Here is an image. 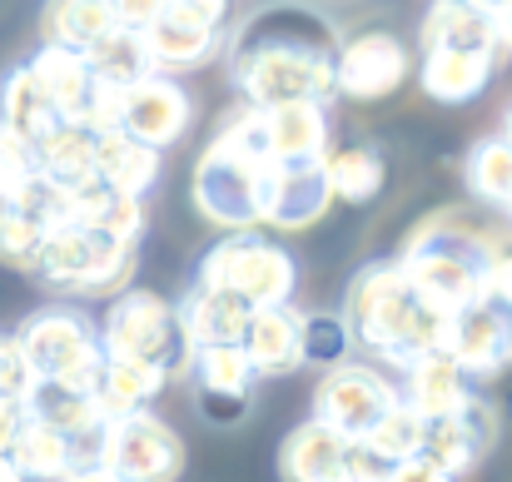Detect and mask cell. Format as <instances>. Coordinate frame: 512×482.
Returning <instances> with one entry per match:
<instances>
[{
  "mask_svg": "<svg viewBox=\"0 0 512 482\" xmlns=\"http://www.w3.org/2000/svg\"><path fill=\"white\" fill-rule=\"evenodd\" d=\"M339 35L299 5L259 10L229 45V80L254 110L329 105L339 95Z\"/></svg>",
  "mask_w": 512,
  "mask_h": 482,
  "instance_id": "cell-1",
  "label": "cell"
},
{
  "mask_svg": "<svg viewBox=\"0 0 512 482\" xmlns=\"http://www.w3.org/2000/svg\"><path fill=\"white\" fill-rule=\"evenodd\" d=\"M512 249V229L503 214H483V209H438L428 214L403 254L393 259L403 269V279L413 284V294L438 309L443 319H453L458 309H468L473 299H483L488 289V269L498 254Z\"/></svg>",
  "mask_w": 512,
  "mask_h": 482,
  "instance_id": "cell-2",
  "label": "cell"
},
{
  "mask_svg": "<svg viewBox=\"0 0 512 482\" xmlns=\"http://www.w3.org/2000/svg\"><path fill=\"white\" fill-rule=\"evenodd\" d=\"M343 323L353 348H363L368 358L398 373H408L428 353H443V333H448V319L413 294L398 264H368L353 274L343 299Z\"/></svg>",
  "mask_w": 512,
  "mask_h": 482,
  "instance_id": "cell-3",
  "label": "cell"
},
{
  "mask_svg": "<svg viewBox=\"0 0 512 482\" xmlns=\"http://www.w3.org/2000/svg\"><path fill=\"white\" fill-rule=\"evenodd\" d=\"M269 169H274V155H269L264 110L244 105L239 115L224 120V130L209 140V150L194 164V209L229 234H249L254 224H264Z\"/></svg>",
  "mask_w": 512,
  "mask_h": 482,
  "instance_id": "cell-4",
  "label": "cell"
},
{
  "mask_svg": "<svg viewBox=\"0 0 512 482\" xmlns=\"http://www.w3.org/2000/svg\"><path fill=\"white\" fill-rule=\"evenodd\" d=\"M10 338L35 383H65L95 398V383L105 373V348H100V323H90V314L70 304H50L35 309Z\"/></svg>",
  "mask_w": 512,
  "mask_h": 482,
  "instance_id": "cell-5",
  "label": "cell"
},
{
  "mask_svg": "<svg viewBox=\"0 0 512 482\" xmlns=\"http://www.w3.org/2000/svg\"><path fill=\"white\" fill-rule=\"evenodd\" d=\"M100 348L110 363H145V368H160L165 378L184 373L194 358L179 309L150 289H125L110 304V314L100 323Z\"/></svg>",
  "mask_w": 512,
  "mask_h": 482,
  "instance_id": "cell-6",
  "label": "cell"
},
{
  "mask_svg": "<svg viewBox=\"0 0 512 482\" xmlns=\"http://www.w3.org/2000/svg\"><path fill=\"white\" fill-rule=\"evenodd\" d=\"M194 284L234 294L259 314V309H279V304L294 299L299 264H294L289 249H279V244H269L249 229V234H229L214 249H204V259L194 269Z\"/></svg>",
  "mask_w": 512,
  "mask_h": 482,
  "instance_id": "cell-7",
  "label": "cell"
},
{
  "mask_svg": "<svg viewBox=\"0 0 512 482\" xmlns=\"http://www.w3.org/2000/svg\"><path fill=\"white\" fill-rule=\"evenodd\" d=\"M135 269V244H120L100 229H60L45 239L35 279L60 294H125Z\"/></svg>",
  "mask_w": 512,
  "mask_h": 482,
  "instance_id": "cell-8",
  "label": "cell"
},
{
  "mask_svg": "<svg viewBox=\"0 0 512 482\" xmlns=\"http://www.w3.org/2000/svg\"><path fill=\"white\" fill-rule=\"evenodd\" d=\"M393 403H398V388L378 368H368V363H339L314 388V423H324L329 433H339L343 443H363Z\"/></svg>",
  "mask_w": 512,
  "mask_h": 482,
  "instance_id": "cell-9",
  "label": "cell"
},
{
  "mask_svg": "<svg viewBox=\"0 0 512 482\" xmlns=\"http://www.w3.org/2000/svg\"><path fill=\"white\" fill-rule=\"evenodd\" d=\"M443 353L468 373V378H498L512 363V304L488 294L458 309L443 333Z\"/></svg>",
  "mask_w": 512,
  "mask_h": 482,
  "instance_id": "cell-10",
  "label": "cell"
},
{
  "mask_svg": "<svg viewBox=\"0 0 512 482\" xmlns=\"http://www.w3.org/2000/svg\"><path fill=\"white\" fill-rule=\"evenodd\" d=\"M184 468V443L165 418L135 413L110 423V458L105 473L120 482H174Z\"/></svg>",
  "mask_w": 512,
  "mask_h": 482,
  "instance_id": "cell-11",
  "label": "cell"
},
{
  "mask_svg": "<svg viewBox=\"0 0 512 482\" xmlns=\"http://www.w3.org/2000/svg\"><path fill=\"white\" fill-rule=\"evenodd\" d=\"M408 80V50L388 30H363L339 45V95L348 100H383Z\"/></svg>",
  "mask_w": 512,
  "mask_h": 482,
  "instance_id": "cell-12",
  "label": "cell"
},
{
  "mask_svg": "<svg viewBox=\"0 0 512 482\" xmlns=\"http://www.w3.org/2000/svg\"><path fill=\"white\" fill-rule=\"evenodd\" d=\"M493 443H498V408H493V403H483V398H473L463 413L428 423L423 458L458 482L463 473H473V468L483 463V453H488Z\"/></svg>",
  "mask_w": 512,
  "mask_h": 482,
  "instance_id": "cell-13",
  "label": "cell"
},
{
  "mask_svg": "<svg viewBox=\"0 0 512 482\" xmlns=\"http://www.w3.org/2000/svg\"><path fill=\"white\" fill-rule=\"evenodd\" d=\"M189 95L174 85L170 75H150L140 80L135 90H125V105H120V130L150 150H170L174 140L184 135L189 125Z\"/></svg>",
  "mask_w": 512,
  "mask_h": 482,
  "instance_id": "cell-14",
  "label": "cell"
},
{
  "mask_svg": "<svg viewBox=\"0 0 512 482\" xmlns=\"http://www.w3.org/2000/svg\"><path fill=\"white\" fill-rule=\"evenodd\" d=\"M334 204L324 160L314 164H274L264 179V224L274 229H309Z\"/></svg>",
  "mask_w": 512,
  "mask_h": 482,
  "instance_id": "cell-15",
  "label": "cell"
},
{
  "mask_svg": "<svg viewBox=\"0 0 512 482\" xmlns=\"http://www.w3.org/2000/svg\"><path fill=\"white\" fill-rule=\"evenodd\" d=\"M398 398L423 418V423H438V418H453V413H463L478 393H473V378L448 358V353H428V358H418L408 373H403V388H398Z\"/></svg>",
  "mask_w": 512,
  "mask_h": 482,
  "instance_id": "cell-16",
  "label": "cell"
},
{
  "mask_svg": "<svg viewBox=\"0 0 512 482\" xmlns=\"http://www.w3.org/2000/svg\"><path fill=\"white\" fill-rule=\"evenodd\" d=\"M30 75L35 85L50 95V105L60 110L65 125H85V110L100 90L90 60L80 50H65V45H40V55H30Z\"/></svg>",
  "mask_w": 512,
  "mask_h": 482,
  "instance_id": "cell-17",
  "label": "cell"
},
{
  "mask_svg": "<svg viewBox=\"0 0 512 482\" xmlns=\"http://www.w3.org/2000/svg\"><path fill=\"white\" fill-rule=\"evenodd\" d=\"M244 353L254 363L259 378H289L304 368V314L294 304L279 309H259L249 333H244Z\"/></svg>",
  "mask_w": 512,
  "mask_h": 482,
  "instance_id": "cell-18",
  "label": "cell"
},
{
  "mask_svg": "<svg viewBox=\"0 0 512 482\" xmlns=\"http://www.w3.org/2000/svg\"><path fill=\"white\" fill-rule=\"evenodd\" d=\"M179 323H184V338L189 348H244V333L254 323V309L234 294H219V289H199L179 304Z\"/></svg>",
  "mask_w": 512,
  "mask_h": 482,
  "instance_id": "cell-19",
  "label": "cell"
},
{
  "mask_svg": "<svg viewBox=\"0 0 512 482\" xmlns=\"http://www.w3.org/2000/svg\"><path fill=\"white\" fill-rule=\"evenodd\" d=\"M423 50H473V55H498V15L468 5V0H433L423 20Z\"/></svg>",
  "mask_w": 512,
  "mask_h": 482,
  "instance_id": "cell-20",
  "label": "cell"
},
{
  "mask_svg": "<svg viewBox=\"0 0 512 482\" xmlns=\"http://www.w3.org/2000/svg\"><path fill=\"white\" fill-rule=\"evenodd\" d=\"M274 164H314L329 155V105H279L264 110Z\"/></svg>",
  "mask_w": 512,
  "mask_h": 482,
  "instance_id": "cell-21",
  "label": "cell"
},
{
  "mask_svg": "<svg viewBox=\"0 0 512 482\" xmlns=\"http://www.w3.org/2000/svg\"><path fill=\"white\" fill-rule=\"evenodd\" d=\"M0 125L5 130H15L25 145H45L65 120H60V110L50 105V95L35 85V75H30V65H15L5 80H0Z\"/></svg>",
  "mask_w": 512,
  "mask_h": 482,
  "instance_id": "cell-22",
  "label": "cell"
},
{
  "mask_svg": "<svg viewBox=\"0 0 512 482\" xmlns=\"http://www.w3.org/2000/svg\"><path fill=\"white\" fill-rule=\"evenodd\" d=\"M498 70V55H473V50H423V90L443 105H468L488 90Z\"/></svg>",
  "mask_w": 512,
  "mask_h": 482,
  "instance_id": "cell-23",
  "label": "cell"
},
{
  "mask_svg": "<svg viewBox=\"0 0 512 482\" xmlns=\"http://www.w3.org/2000/svg\"><path fill=\"white\" fill-rule=\"evenodd\" d=\"M95 174H100V184H110L115 194L140 199V194L155 184V174H160V150L130 140L125 130L95 135Z\"/></svg>",
  "mask_w": 512,
  "mask_h": 482,
  "instance_id": "cell-24",
  "label": "cell"
},
{
  "mask_svg": "<svg viewBox=\"0 0 512 482\" xmlns=\"http://www.w3.org/2000/svg\"><path fill=\"white\" fill-rule=\"evenodd\" d=\"M343 458H348V443H343L339 433H329L324 423L309 418V423H299L284 438L279 473H284V482H329L343 468Z\"/></svg>",
  "mask_w": 512,
  "mask_h": 482,
  "instance_id": "cell-25",
  "label": "cell"
},
{
  "mask_svg": "<svg viewBox=\"0 0 512 482\" xmlns=\"http://www.w3.org/2000/svg\"><path fill=\"white\" fill-rule=\"evenodd\" d=\"M170 378L160 368H145V363H110L105 358V373L95 383V408L105 423H120V418H135V413H150V398H160Z\"/></svg>",
  "mask_w": 512,
  "mask_h": 482,
  "instance_id": "cell-26",
  "label": "cell"
},
{
  "mask_svg": "<svg viewBox=\"0 0 512 482\" xmlns=\"http://www.w3.org/2000/svg\"><path fill=\"white\" fill-rule=\"evenodd\" d=\"M35 160H40V174L55 184V189H65V194H80V189H90L100 174H95V135L85 130V125H60L40 150H35Z\"/></svg>",
  "mask_w": 512,
  "mask_h": 482,
  "instance_id": "cell-27",
  "label": "cell"
},
{
  "mask_svg": "<svg viewBox=\"0 0 512 482\" xmlns=\"http://www.w3.org/2000/svg\"><path fill=\"white\" fill-rule=\"evenodd\" d=\"M85 60H90L95 80H100V85H110V90H135L140 80L160 75V70H155V60H150L145 35H140V30H120V25H115L100 45H90V50H85Z\"/></svg>",
  "mask_w": 512,
  "mask_h": 482,
  "instance_id": "cell-28",
  "label": "cell"
},
{
  "mask_svg": "<svg viewBox=\"0 0 512 482\" xmlns=\"http://www.w3.org/2000/svg\"><path fill=\"white\" fill-rule=\"evenodd\" d=\"M20 408H25L30 423H45V428H55L65 438H80V433H90V428L105 423L100 408H95V398L90 393H75L65 383H30V393H25Z\"/></svg>",
  "mask_w": 512,
  "mask_h": 482,
  "instance_id": "cell-29",
  "label": "cell"
},
{
  "mask_svg": "<svg viewBox=\"0 0 512 482\" xmlns=\"http://www.w3.org/2000/svg\"><path fill=\"white\" fill-rule=\"evenodd\" d=\"M145 45H150L155 70H194L224 50V30H199V25H179L170 15H160L145 30Z\"/></svg>",
  "mask_w": 512,
  "mask_h": 482,
  "instance_id": "cell-30",
  "label": "cell"
},
{
  "mask_svg": "<svg viewBox=\"0 0 512 482\" xmlns=\"http://www.w3.org/2000/svg\"><path fill=\"white\" fill-rule=\"evenodd\" d=\"M115 30V10L110 0H50L45 5V45H65V50H90Z\"/></svg>",
  "mask_w": 512,
  "mask_h": 482,
  "instance_id": "cell-31",
  "label": "cell"
},
{
  "mask_svg": "<svg viewBox=\"0 0 512 482\" xmlns=\"http://www.w3.org/2000/svg\"><path fill=\"white\" fill-rule=\"evenodd\" d=\"M10 463L20 468L25 482H70V438L25 418V428L10 448Z\"/></svg>",
  "mask_w": 512,
  "mask_h": 482,
  "instance_id": "cell-32",
  "label": "cell"
},
{
  "mask_svg": "<svg viewBox=\"0 0 512 482\" xmlns=\"http://www.w3.org/2000/svg\"><path fill=\"white\" fill-rule=\"evenodd\" d=\"M324 174H329V189L334 199H348V204H368L378 189H383V155L368 150V145H343V150H329L324 155Z\"/></svg>",
  "mask_w": 512,
  "mask_h": 482,
  "instance_id": "cell-33",
  "label": "cell"
},
{
  "mask_svg": "<svg viewBox=\"0 0 512 482\" xmlns=\"http://www.w3.org/2000/svg\"><path fill=\"white\" fill-rule=\"evenodd\" d=\"M423 438H428V423L398 398L383 418H378V428L363 438V448L378 458V463H388V468H398V463H413V458H423Z\"/></svg>",
  "mask_w": 512,
  "mask_h": 482,
  "instance_id": "cell-34",
  "label": "cell"
},
{
  "mask_svg": "<svg viewBox=\"0 0 512 482\" xmlns=\"http://www.w3.org/2000/svg\"><path fill=\"white\" fill-rule=\"evenodd\" d=\"M189 378L204 393H244V398H254V383H259L244 348H199L189 358Z\"/></svg>",
  "mask_w": 512,
  "mask_h": 482,
  "instance_id": "cell-35",
  "label": "cell"
},
{
  "mask_svg": "<svg viewBox=\"0 0 512 482\" xmlns=\"http://www.w3.org/2000/svg\"><path fill=\"white\" fill-rule=\"evenodd\" d=\"M468 184H473V194H478L488 209H498L503 219L512 214V150L498 135L483 140V145L468 155Z\"/></svg>",
  "mask_w": 512,
  "mask_h": 482,
  "instance_id": "cell-36",
  "label": "cell"
},
{
  "mask_svg": "<svg viewBox=\"0 0 512 482\" xmlns=\"http://www.w3.org/2000/svg\"><path fill=\"white\" fill-rule=\"evenodd\" d=\"M45 229L25 214V209H15V204H0V264L5 269H20V274H35V264H40V249H45Z\"/></svg>",
  "mask_w": 512,
  "mask_h": 482,
  "instance_id": "cell-37",
  "label": "cell"
},
{
  "mask_svg": "<svg viewBox=\"0 0 512 482\" xmlns=\"http://www.w3.org/2000/svg\"><path fill=\"white\" fill-rule=\"evenodd\" d=\"M348 348H353V338H348L343 314H304V363L339 368L348 363Z\"/></svg>",
  "mask_w": 512,
  "mask_h": 482,
  "instance_id": "cell-38",
  "label": "cell"
},
{
  "mask_svg": "<svg viewBox=\"0 0 512 482\" xmlns=\"http://www.w3.org/2000/svg\"><path fill=\"white\" fill-rule=\"evenodd\" d=\"M40 174V160H35V145H25L15 130L0 125V204H15Z\"/></svg>",
  "mask_w": 512,
  "mask_h": 482,
  "instance_id": "cell-39",
  "label": "cell"
},
{
  "mask_svg": "<svg viewBox=\"0 0 512 482\" xmlns=\"http://www.w3.org/2000/svg\"><path fill=\"white\" fill-rule=\"evenodd\" d=\"M194 408H199V418H204L209 428H239V423L249 418L254 398H244V393H204V388H194Z\"/></svg>",
  "mask_w": 512,
  "mask_h": 482,
  "instance_id": "cell-40",
  "label": "cell"
},
{
  "mask_svg": "<svg viewBox=\"0 0 512 482\" xmlns=\"http://www.w3.org/2000/svg\"><path fill=\"white\" fill-rule=\"evenodd\" d=\"M30 368H25V358H20V348H15V338H5L0 333V403H25V393H30Z\"/></svg>",
  "mask_w": 512,
  "mask_h": 482,
  "instance_id": "cell-41",
  "label": "cell"
},
{
  "mask_svg": "<svg viewBox=\"0 0 512 482\" xmlns=\"http://www.w3.org/2000/svg\"><path fill=\"white\" fill-rule=\"evenodd\" d=\"M165 15L179 25H199V30H224L229 0H165Z\"/></svg>",
  "mask_w": 512,
  "mask_h": 482,
  "instance_id": "cell-42",
  "label": "cell"
},
{
  "mask_svg": "<svg viewBox=\"0 0 512 482\" xmlns=\"http://www.w3.org/2000/svg\"><path fill=\"white\" fill-rule=\"evenodd\" d=\"M110 10H115V25L120 30H150L160 15H165V0H110Z\"/></svg>",
  "mask_w": 512,
  "mask_h": 482,
  "instance_id": "cell-43",
  "label": "cell"
},
{
  "mask_svg": "<svg viewBox=\"0 0 512 482\" xmlns=\"http://www.w3.org/2000/svg\"><path fill=\"white\" fill-rule=\"evenodd\" d=\"M383 482H453L443 468H433L428 458H413V463H398V468H388V478Z\"/></svg>",
  "mask_w": 512,
  "mask_h": 482,
  "instance_id": "cell-44",
  "label": "cell"
},
{
  "mask_svg": "<svg viewBox=\"0 0 512 482\" xmlns=\"http://www.w3.org/2000/svg\"><path fill=\"white\" fill-rule=\"evenodd\" d=\"M20 428H25V408H20V403H0V453L15 448Z\"/></svg>",
  "mask_w": 512,
  "mask_h": 482,
  "instance_id": "cell-45",
  "label": "cell"
},
{
  "mask_svg": "<svg viewBox=\"0 0 512 482\" xmlns=\"http://www.w3.org/2000/svg\"><path fill=\"white\" fill-rule=\"evenodd\" d=\"M488 294H498V299L512 304V249L493 259V269H488Z\"/></svg>",
  "mask_w": 512,
  "mask_h": 482,
  "instance_id": "cell-46",
  "label": "cell"
},
{
  "mask_svg": "<svg viewBox=\"0 0 512 482\" xmlns=\"http://www.w3.org/2000/svg\"><path fill=\"white\" fill-rule=\"evenodd\" d=\"M0 482H25L20 478V468L10 463V453H0Z\"/></svg>",
  "mask_w": 512,
  "mask_h": 482,
  "instance_id": "cell-47",
  "label": "cell"
},
{
  "mask_svg": "<svg viewBox=\"0 0 512 482\" xmlns=\"http://www.w3.org/2000/svg\"><path fill=\"white\" fill-rule=\"evenodd\" d=\"M498 35H503V45L512 50V5L503 10V15H498Z\"/></svg>",
  "mask_w": 512,
  "mask_h": 482,
  "instance_id": "cell-48",
  "label": "cell"
},
{
  "mask_svg": "<svg viewBox=\"0 0 512 482\" xmlns=\"http://www.w3.org/2000/svg\"><path fill=\"white\" fill-rule=\"evenodd\" d=\"M468 5H478V10H488V15H503L512 0H468Z\"/></svg>",
  "mask_w": 512,
  "mask_h": 482,
  "instance_id": "cell-49",
  "label": "cell"
},
{
  "mask_svg": "<svg viewBox=\"0 0 512 482\" xmlns=\"http://www.w3.org/2000/svg\"><path fill=\"white\" fill-rule=\"evenodd\" d=\"M498 140H503V145H508V150H512V110H508V115H503V135H498Z\"/></svg>",
  "mask_w": 512,
  "mask_h": 482,
  "instance_id": "cell-50",
  "label": "cell"
},
{
  "mask_svg": "<svg viewBox=\"0 0 512 482\" xmlns=\"http://www.w3.org/2000/svg\"><path fill=\"white\" fill-rule=\"evenodd\" d=\"M70 482H120V478H110V473H95V478H70Z\"/></svg>",
  "mask_w": 512,
  "mask_h": 482,
  "instance_id": "cell-51",
  "label": "cell"
},
{
  "mask_svg": "<svg viewBox=\"0 0 512 482\" xmlns=\"http://www.w3.org/2000/svg\"><path fill=\"white\" fill-rule=\"evenodd\" d=\"M508 229H512V214H508Z\"/></svg>",
  "mask_w": 512,
  "mask_h": 482,
  "instance_id": "cell-52",
  "label": "cell"
}]
</instances>
